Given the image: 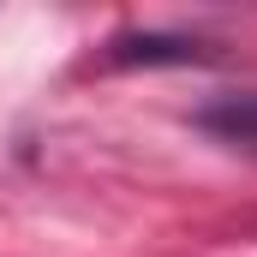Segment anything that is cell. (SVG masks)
Returning a JSON list of instances; mask_svg holds the SVG:
<instances>
[{
    "label": "cell",
    "mask_w": 257,
    "mask_h": 257,
    "mask_svg": "<svg viewBox=\"0 0 257 257\" xmlns=\"http://www.w3.org/2000/svg\"><path fill=\"white\" fill-rule=\"evenodd\" d=\"M209 48L180 30H120L108 42V66H203Z\"/></svg>",
    "instance_id": "1"
},
{
    "label": "cell",
    "mask_w": 257,
    "mask_h": 257,
    "mask_svg": "<svg viewBox=\"0 0 257 257\" xmlns=\"http://www.w3.org/2000/svg\"><path fill=\"white\" fill-rule=\"evenodd\" d=\"M192 126L227 150H245L257 156V90H221L209 96L203 108H192Z\"/></svg>",
    "instance_id": "2"
}]
</instances>
